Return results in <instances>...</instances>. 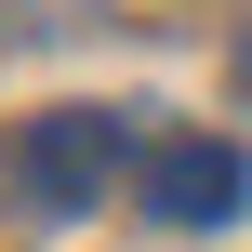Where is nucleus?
I'll list each match as a JSON object with an SVG mask.
<instances>
[{
    "label": "nucleus",
    "mask_w": 252,
    "mask_h": 252,
    "mask_svg": "<svg viewBox=\"0 0 252 252\" xmlns=\"http://www.w3.org/2000/svg\"><path fill=\"white\" fill-rule=\"evenodd\" d=\"M133 199H146V226H173V239H213V226H239V213H252V159L226 146V133H159Z\"/></svg>",
    "instance_id": "2"
},
{
    "label": "nucleus",
    "mask_w": 252,
    "mask_h": 252,
    "mask_svg": "<svg viewBox=\"0 0 252 252\" xmlns=\"http://www.w3.org/2000/svg\"><path fill=\"white\" fill-rule=\"evenodd\" d=\"M120 159H133V120H106V106H53V120L13 133V213H27V226H80V213L106 199Z\"/></svg>",
    "instance_id": "1"
}]
</instances>
